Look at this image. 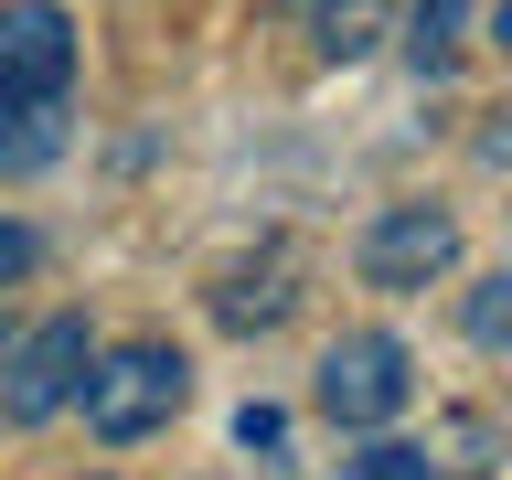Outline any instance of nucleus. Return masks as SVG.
I'll return each instance as SVG.
<instances>
[{
  "label": "nucleus",
  "instance_id": "7",
  "mask_svg": "<svg viewBox=\"0 0 512 480\" xmlns=\"http://www.w3.org/2000/svg\"><path fill=\"white\" fill-rule=\"evenodd\" d=\"M288 299H299V288H288V256H267V267H235V278L214 288V320L224 331H267V320H288Z\"/></svg>",
  "mask_w": 512,
  "mask_h": 480
},
{
  "label": "nucleus",
  "instance_id": "6",
  "mask_svg": "<svg viewBox=\"0 0 512 480\" xmlns=\"http://www.w3.org/2000/svg\"><path fill=\"white\" fill-rule=\"evenodd\" d=\"M54 160H64V96L0 86V171L22 182V171H54Z\"/></svg>",
  "mask_w": 512,
  "mask_h": 480
},
{
  "label": "nucleus",
  "instance_id": "2",
  "mask_svg": "<svg viewBox=\"0 0 512 480\" xmlns=\"http://www.w3.org/2000/svg\"><path fill=\"white\" fill-rule=\"evenodd\" d=\"M86 352H96V331H86L75 310L32 320L22 342L0 352V416H11V427H43V416H64V406H75V374H86Z\"/></svg>",
  "mask_w": 512,
  "mask_h": 480
},
{
  "label": "nucleus",
  "instance_id": "11",
  "mask_svg": "<svg viewBox=\"0 0 512 480\" xmlns=\"http://www.w3.org/2000/svg\"><path fill=\"white\" fill-rule=\"evenodd\" d=\"M352 480H438V459H427V448H395V438H384V448H363V470H352Z\"/></svg>",
  "mask_w": 512,
  "mask_h": 480
},
{
  "label": "nucleus",
  "instance_id": "10",
  "mask_svg": "<svg viewBox=\"0 0 512 480\" xmlns=\"http://www.w3.org/2000/svg\"><path fill=\"white\" fill-rule=\"evenodd\" d=\"M502 331H512V278H480V288H470V342L502 352Z\"/></svg>",
  "mask_w": 512,
  "mask_h": 480
},
{
  "label": "nucleus",
  "instance_id": "1",
  "mask_svg": "<svg viewBox=\"0 0 512 480\" xmlns=\"http://www.w3.org/2000/svg\"><path fill=\"white\" fill-rule=\"evenodd\" d=\"M192 395V363L171 342H107L86 352V374H75V406H86V438L96 448H139L150 427H171Z\"/></svg>",
  "mask_w": 512,
  "mask_h": 480
},
{
  "label": "nucleus",
  "instance_id": "5",
  "mask_svg": "<svg viewBox=\"0 0 512 480\" xmlns=\"http://www.w3.org/2000/svg\"><path fill=\"white\" fill-rule=\"evenodd\" d=\"M0 86H22V96L75 86V22H64V0H0Z\"/></svg>",
  "mask_w": 512,
  "mask_h": 480
},
{
  "label": "nucleus",
  "instance_id": "3",
  "mask_svg": "<svg viewBox=\"0 0 512 480\" xmlns=\"http://www.w3.org/2000/svg\"><path fill=\"white\" fill-rule=\"evenodd\" d=\"M406 395H416V363L395 331H342L320 352V416L331 427H384V416H406Z\"/></svg>",
  "mask_w": 512,
  "mask_h": 480
},
{
  "label": "nucleus",
  "instance_id": "4",
  "mask_svg": "<svg viewBox=\"0 0 512 480\" xmlns=\"http://www.w3.org/2000/svg\"><path fill=\"white\" fill-rule=\"evenodd\" d=\"M352 267H363V288H427V278H448V267H459V214H438V203H384V214L363 224Z\"/></svg>",
  "mask_w": 512,
  "mask_h": 480
},
{
  "label": "nucleus",
  "instance_id": "8",
  "mask_svg": "<svg viewBox=\"0 0 512 480\" xmlns=\"http://www.w3.org/2000/svg\"><path fill=\"white\" fill-rule=\"evenodd\" d=\"M459 32H470V0H416V11H406V54L427 64V75H448Z\"/></svg>",
  "mask_w": 512,
  "mask_h": 480
},
{
  "label": "nucleus",
  "instance_id": "12",
  "mask_svg": "<svg viewBox=\"0 0 512 480\" xmlns=\"http://www.w3.org/2000/svg\"><path fill=\"white\" fill-rule=\"evenodd\" d=\"M32 267H43V235H32L22 214H0V288H11V278H32Z\"/></svg>",
  "mask_w": 512,
  "mask_h": 480
},
{
  "label": "nucleus",
  "instance_id": "9",
  "mask_svg": "<svg viewBox=\"0 0 512 480\" xmlns=\"http://www.w3.org/2000/svg\"><path fill=\"white\" fill-rule=\"evenodd\" d=\"M310 22H320V54H331V64H352V54H374V32H384V0H320Z\"/></svg>",
  "mask_w": 512,
  "mask_h": 480
},
{
  "label": "nucleus",
  "instance_id": "13",
  "mask_svg": "<svg viewBox=\"0 0 512 480\" xmlns=\"http://www.w3.org/2000/svg\"><path fill=\"white\" fill-rule=\"evenodd\" d=\"M235 438H246V448H278L288 416H278V406H246V416H235Z\"/></svg>",
  "mask_w": 512,
  "mask_h": 480
},
{
  "label": "nucleus",
  "instance_id": "14",
  "mask_svg": "<svg viewBox=\"0 0 512 480\" xmlns=\"http://www.w3.org/2000/svg\"><path fill=\"white\" fill-rule=\"evenodd\" d=\"M0 352H11V331H0Z\"/></svg>",
  "mask_w": 512,
  "mask_h": 480
}]
</instances>
